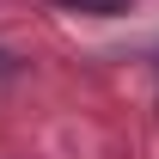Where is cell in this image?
<instances>
[{"label":"cell","mask_w":159,"mask_h":159,"mask_svg":"<svg viewBox=\"0 0 159 159\" xmlns=\"http://www.w3.org/2000/svg\"><path fill=\"white\" fill-rule=\"evenodd\" d=\"M67 6H122V0H67Z\"/></svg>","instance_id":"cell-1"}]
</instances>
